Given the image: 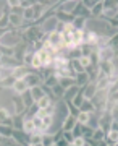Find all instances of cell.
Wrapping results in <instances>:
<instances>
[{"mask_svg":"<svg viewBox=\"0 0 118 146\" xmlns=\"http://www.w3.org/2000/svg\"><path fill=\"white\" fill-rule=\"evenodd\" d=\"M57 23H58V18H57L55 15H50V16H47V18H45L44 21H42V23L39 25V26L42 28L44 34H50V33L55 31Z\"/></svg>","mask_w":118,"mask_h":146,"instance_id":"1","label":"cell"},{"mask_svg":"<svg viewBox=\"0 0 118 146\" xmlns=\"http://www.w3.org/2000/svg\"><path fill=\"white\" fill-rule=\"evenodd\" d=\"M24 81L28 83L29 89H31V88H36V86H42V84H44V78L41 76V73H39V72H31V73H29V75L24 78Z\"/></svg>","mask_w":118,"mask_h":146,"instance_id":"2","label":"cell"},{"mask_svg":"<svg viewBox=\"0 0 118 146\" xmlns=\"http://www.w3.org/2000/svg\"><path fill=\"white\" fill-rule=\"evenodd\" d=\"M99 58H100V62H113L115 60V52L110 47L99 49Z\"/></svg>","mask_w":118,"mask_h":146,"instance_id":"3","label":"cell"},{"mask_svg":"<svg viewBox=\"0 0 118 146\" xmlns=\"http://www.w3.org/2000/svg\"><path fill=\"white\" fill-rule=\"evenodd\" d=\"M82 93H84V98H86V99L92 101L94 98H96V94H97V84L94 83V81H91L89 84H86V86L82 88Z\"/></svg>","mask_w":118,"mask_h":146,"instance_id":"4","label":"cell"},{"mask_svg":"<svg viewBox=\"0 0 118 146\" xmlns=\"http://www.w3.org/2000/svg\"><path fill=\"white\" fill-rule=\"evenodd\" d=\"M78 123V119L74 117V115H68V117H65V120H63V123H62V130L63 131H73V128L76 127Z\"/></svg>","mask_w":118,"mask_h":146,"instance_id":"5","label":"cell"},{"mask_svg":"<svg viewBox=\"0 0 118 146\" xmlns=\"http://www.w3.org/2000/svg\"><path fill=\"white\" fill-rule=\"evenodd\" d=\"M78 3H79V0H68V2H62V5H60L58 10L65 11V13H68V15H73V11L76 10Z\"/></svg>","mask_w":118,"mask_h":146,"instance_id":"6","label":"cell"},{"mask_svg":"<svg viewBox=\"0 0 118 146\" xmlns=\"http://www.w3.org/2000/svg\"><path fill=\"white\" fill-rule=\"evenodd\" d=\"M10 25L13 28H16V29H21V28H24L26 21L24 18H23V15H15V13H10Z\"/></svg>","mask_w":118,"mask_h":146,"instance_id":"7","label":"cell"},{"mask_svg":"<svg viewBox=\"0 0 118 146\" xmlns=\"http://www.w3.org/2000/svg\"><path fill=\"white\" fill-rule=\"evenodd\" d=\"M28 89H29V86H28V83H26L24 80H16V83H15V86H13V89H11V93L21 96V94H24Z\"/></svg>","mask_w":118,"mask_h":146,"instance_id":"8","label":"cell"},{"mask_svg":"<svg viewBox=\"0 0 118 146\" xmlns=\"http://www.w3.org/2000/svg\"><path fill=\"white\" fill-rule=\"evenodd\" d=\"M29 91H31L32 99L36 101V102H39V101H41L42 98H44V96L47 94V93H45V89H44V84H42V86H36V88H31Z\"/></svg>","mask_w":118,"mask_h":146,"instance_id":"9","label":"cell"},{"mask_svg":"<svg viewBox=\"0 0 118 146\" xmlns=\"http://www.w3.org/2000/svg\"><path fill=\"white\" fill-rule=\"evenodd\" d=\"M29 73H31L29 67H26V65H20V67L15 68V75H13V76H15L16 80H24Z\"/></svg>","mask_w":118,"mask_h":146,"instance_id":"10","label":"cell"},{"mask_svg":"<svg viewBox=\"0 0 118 146\" xmlns=\"http://www.w3.org/2000/svg\"><path fill=\"white\" fill-rule=\"evenodd\" d=\"M79 110H81V112H87V114H96V112H97V107L94 106V102L91 99H84V102L81 104Z\"/></svg>","mask_w":118,"mask_h":146,"instance_id":"11","label":"cell"},{"mask_svg":"<svg viewBox=\"0 0 118 146\" xmlns=\"http://www.w3.org/2000/svg\"><path fill=\"white\" fill-rule=\"evenodd\" d=\"M74 80H76V86H78V88H84L86 84L91 83V80H89V75H87V72L78 73Z\"/></svg>","mask_w":118,"mask_h":146,"instance_id":"12","label":"cell"},{"mask_svg":"<svg viewBox=\"0 0 118 146\" xmlns=\"http://www.w3.org/2000/svg\"><path fill=\"white\" fill-rule=\"evenodd\" d=\"M73 26L76 28L78 31H86L87 18H84V16H74V20H73Z\"/></svg>","mask_w":118,"mask_h":146,"instance_id":"13","label":"cell"},{"mask_svg":"<svg viewBox=\"0 0 118 146\" xmlns=\"http://www.w3.org/2000/svg\"><path fill=\"white\" fill-rule=\"evenodd\" d=\"M102 15H103V2H100V0H99L97 5L91 10V18L99 20V18H102Z\"/></svg>","mask_w":118,"mask_h":146,"instance_id":"14","label":"cell"},{"mask_svg":"<svg viewBox=\"0 0 118 146\" xmlns=\"http://www.w3.org/2000/svg\"><path fill=\"white\" fill-rule=\"evenodd\" d=\"M65 93H67V89L62 88V86H60V83L52 88V96L55 98V101H62L63 98H65Z\"/></svg>","mask_w":118,"mask_h":146,"instance_id":"15","label":"cell"},{"mask_svg":"<svg viewBox=\"0 0 118 146\" xmlns=\"http://www.w3.org/2000/svg\"><path fill=\"white\" fill-rule=\"evenodd\" d=\"M23 131L28 133V135H32L36 133V125H34V120L32 119H24V125H23Z\"/></svg>","mask_w":118,"mask_h":146,"instance_id":"16","label":"cell"},{"mask_svg":"<svg viewBox=\"0 0 118 146\" xmlns=\"http://www.w3.org/2000/svg\"><path fill=\"white\" fill-rule=\"evenodd\" d=\"M42 136H44V133H39V131L29 135V146H44L42 145Z\"/></svg>","mask_w":118,"mask_h":146,"instance_id":"17","label":"cell"},{"mask_svg":"<svg viewBox=\"0 0 118 146\" xmlns=\"http://www.w3.org/2000/svg\"><path fill=\"white\" fill-rule=\"evenodd\" d=\"M60 86L65 89H70L73 86H76V80L73 78V76H62L60 78Z\"/></svg>","mask_w":118,"mask_h":146,"instance_id":"18","label":"cell"},{"mask_svg":"<svg viewBox=\"0 0 118 146\" xmlns=\"http://www.w3.org/2000/svg\"><path fill=\"white\" fill-rule=\"evenodd\" d=\"M53 102H57L55 98H53L52 94H45V96H44V98H42V99L39 101V102H37V104H39V107H41V109H45V107L52 106Z\"/></svg>","mask_w":118,"mask_h":146,"instance_id":"19","label":"cell"},{"mask_svg":"<svg viewBox=\"0 0 118 146\" xmlns=\"http://www.w3.org/2000/svg\"><path fill=\"white\" fill-rule=\"evenodd\" d=\"M105 138H107V131L103 130L102 127H99V128L94 130V136H92L94 141H103Z\"/></svg>","mask_w":118,"mask_h":146,"instance_id":"20","label":"cell"},{"mask_svg":"<svg viewBox=\"0 0 118 146\" xmlns=\"http://www.w3.org/2000/svg\"><path fill=\"white\" fill-rule=\"evenodd\" d=\"M57 143L55 140V135L53 133H44V136H42V145L44 146H53Z\"/></svg>","mask_w":118,"mask_h":146,"instance_id":"21","label":"cell"},{"mask_svg":"<svg viewBox=\"0 0 118 146\" xmlns=\"http://www.w3.org/2000/svg\"><path fill=\"white\" fill-rule=\"evenodd\" d=\"M70 67H71V70L74 73H82V72H86L84 68H82V65H81V62H79V58H74V60H70Z\"/></svg>","mask_w":118,"mask_h":146,"instance_id":"22","label":"cell"},{"mask_svg":"<svg viewBox=\"0 0 118 146\" xmlns=\"http://www.w3.org/2000/svg\"><path fill=\"white\" fill-rule=\"evenodd\" d=\"M79 91H81V88H78V86H73V88L67 89V93H65V98H63V99L65 101H73L74 99V96H76Z\"/></svg>","mask_w":118,"mask_h":146,"instance_id":"23","label":"cell"},{"mask_svg":"<svg viewBox=\"0 0 118 146\" xmlns=\"http://www.w3.org/2000/svg\"><path fill=\"white\" fill-rule=\"evenodd\" d=\"M23 125H24V117L23 115H15L13 117V128L15 130H23Z\"/></svg>","mask_w":118,"mask_h":146,"instance_id":"24","label":"cell"},{"mask_svg":"<svg viewBox=\"0 0 118 146\" xmlns=\"http://www.w3.org/2000/svg\"><path fill=\"white\" fill-rule=\"evenodd\" d=\"M105 140H107L108 145H117L118 143V131L117 130H110L107 133V138H105Z\"/></svg>","mask_w":118,"mask_h":146,"instance_id":"25","label":"cell"},{"mask_svg":"<svg viewBox=\"0 0 118 146\" xmlns=\"http://www.w3.org/2000/svg\"><path fill=\"white\" fill-rule=\"evenodd\" d=\"M21 98H23V102L26 104V107H28V109H29V107H31V106L34 104V102H36V101L32 99L31 91H29V89H28V91H26L24 94H21Z\"/></svg>","mask_w":118,"mask_h":146,"instance_id":"26","label":"cell"},{"mask_svg":"<svg viewBox=\"0 0 118 146\" xmlns=\"http://www.w3.org/2000/svg\"><path fill=\"white\" fill-rule=\"evenodd\" d=\"M91 115L92 114H87V112H79L78 114V123H81V125H87L89 123V120H91Z\"/></svg>","mask_w":118,"mask_h":146,"instance_id":"27","label":"cell"},{"mask_svg":"<svg viewBox=\"0 0 118 146\" xmlns=\"http://www.w3.org/2000/svg\"><path fill=\"white\" fill-rule=\"evenodd\" d=\"M13 75H15V68H10V67H2V73H0V76H2V80L11 78Z\"/></svg>","mask_w":118,"mask_h":146,"instance_id":"28","label":"cell"},{"mask_svg":"<svg viewBox=\"0 0 118 146\" xmlns=\"http://www.w3.org/2000/svg\"><path fill=\"white\" fill-rule=\"evenodd\" d=\"M16 83V78L11 76V78H7V80H2V89H13Z\"/></svg>","mask_w":118,"mask_h":146,"instance_id":"29","label":"cell"},{"mask_svg":"<svg viewBox=\"0 0 118 146\" xmlns=\"http://www.w3.org/2000/svg\"><path fill=\"white\" fill-rule=\"evenodd\" d=\"M82 136H84L87 141L92 140V136H94V128H92V127H89V125H82Z\"/></svg>","mask_w":118,"mask_h":146,"instance_id":"30","label":"cell"},{"mask_svg":"<svg viewBox=\"0 0 118 146\" xmlns=\"http://www.w3.org/2000/svg\"><path fill=\"white\" fill-rule=\"evenodd\" d=\"M16 47H7L2 46V57H15Z\"/></svg>","mask_w":118,"mask_h":146,"instance_id":"31","label":"cell"},{"mask_svg":"<svg viewBox=\"0 0 118 146\" xmlns=\"http://www.w3.org/2000/svg\"><path fill=\"white\" fill-rule=\"evenodd\" d=\"M84 99H86V98H84V93H82V88H81V91H79V93H78L76 96H74V99H73L71 102H73L74 106H76L78 109H79V107H81V104L84 102Z\"/></svg>","mask_w":118,"mask_h":146,"instance_id":"32","label":"cell"},{"mask_svg":"<svg viewBox=\"0 0 118 146\" xmlns=\"http://www.w3.org/2000/svg\"><path fill=\"white\" fill-rule=\"evenodd\" d=\"M2 146H21V145L15 140V138H13V136H10V138L2 136Z\"/></svg>","mask_w":118,"mask_h":146,"instance_id":"33","label":"cell"},{"mask_svg":"<svg viewBox=\"0 0 118 146\" xmlns=\"http://www.w3.org/2000/svg\"><path fill=\"white\" fill-rule=\"evenodd\" d=\"M79 62H81V65H82V68H84V70H87L89 67H92V60H91V57H89V55H82V57L79 58Z\"/></svg>","mask_w":118,"mask_h":146,"instance_id":"34","label":"cell"},{"mask_svg":"<svg viewBox=\"0 0 118 146\" xmlns=\"http://www.w3.org/2000/svg\"><path fill=\"white\" fill-rule=\"evenodd\" d=\"M2 136H7V138H10V136H13V133H15V128L13 127H3L2 125Z\"/></svg>","mask_w":118,"mask_h":146,"instance_id":"35","label":"cell"},{"mask_svg":"<svg viewBox=\"0 0 118 146\" xmlns=\"http://www.w3.org/2000/svg\"><path fill=\"white\" fill-rule=\"evenodd\" d=\"M108 47H110L115 54H117V50H118V33L113 37H110V46H108Z\"/></svg>","mask_w":118,"mask_h":146,"instance_id":"36","label":"cell"},{"mask_svg":"<svg viewBox=\"0 0 118 146\" xmlns=\"http://www.w3.org/2000/svg\"><path fill=\"white\" fill-rule=\"evenodd\" d=\"M73 145L74 146H87V140L84 136H76V138L73 140Z\"/></svg>","mask_w":118,"mask_h":146,"instance_id":"37","label":"cell"},{"mask_svg":"<svg viewBox=\"0 0 118 146\" xmlns=\"http://www.w3.org/2000/svg\"><path fill=\"white\" fill-rule=\"evenodd\" d=\"M55 31H57V33H60V34H63V33L67 31V23H65V21H60V20H58Z\"/></svg>","mask_w":118,"mask_h":146,"instance_id":"38","label":"cell"},{"mask_svg":"<svg viewBox=\"0 0 118 146\" xmlns=\"http://www.w3.org/2000/svg\"><path fill=\"white\" fill-rule=\"evenodd\" d=\"M97 2H99V0H84L82 3H84V7H86L87 10L91 11V10H92V8H94V7L97 5Z\"/></svg>","mask_w":118,"mask_h":146,"instance_id":"39","label":"cell"},{"mask_svg":"<svg viewBox=\"0 0 118 146\" xmlns=\"http://www.w3.org/2000/svg\"><path fill=\"white\" fill-rule=\"evenodd\" d=\"M73 135H74V138L76 136H82V125L81 123H76V127L73 128Z\"/></svg>","mask_w":118,"mask_h":146,"instance_id":"40","label":"cell"},{"mask_svg":"<svg viewBox=\"0 0 118 146\" xmlns=\"http://www.w3.org/2000/svg\"><path fill=\"white\" fill-rule=\"evenodd\" d=\"M63 138H65L68 143H73V140H74V135H73V131H63Z\"/></svg>","mask_w":118,"mask_h":146,"instance_id":"41","label":"cell"},{"mask_svg":"<svg viewBox=\"0 0 118 146\" xmlns=\"http://www.w3.org/2000/svg\"><path fill=\"white\" fill-rule=\"evenodd\" d=\"M68 145H70V143H68L65 138H60V140L57 141V146H68Z\"/></svg>","mask_w":118,"mask_h":146,"instance_id":"42","label":"cell"},{"mask_svg":"<svg viewBox=\"0 0 118 146\" xmlns=\"http://www.w3.org/2000/svg\"><path fill=\"white\" fill-rule=\"evenodd\" d=\"M108 146H115V145H108Z\"/></svg>","mask_w":118,"mask_h":146,"instance_id":"43","label":"cell"},{"mask_svg":"<svg viewBox=\"0 0 118 146\" xmlns=\"http://www.w3.org/2000/svg\"><path fill=\"white\" fill-rule=\"evenodd\" d=\"M53 146H57V143H55V145H53Z\"/></svg>","mask_w":118,"mask_h":146,"instance_id":"44","label":"cell"}]
</instances>
